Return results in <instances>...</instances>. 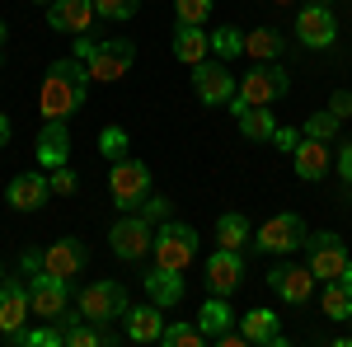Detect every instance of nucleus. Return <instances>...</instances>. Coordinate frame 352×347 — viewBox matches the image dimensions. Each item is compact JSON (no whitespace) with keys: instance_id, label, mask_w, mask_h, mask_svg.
I'll return each instance as SVG.
<instances>
[{"instance_id":"40","label":"nucleus","mask_w":352,"mask_h":347,"mask_svg":"<svg viewBox=\"0 0 352 347\" xmlns=\"http://www.w3.org/2000/svg\"><path fill=\"white\" fill-rule=\"evenodd\" d=\"M272 141H277V150H287V155H292V150L300 146V132H292V127H277V136H272Z\"/></svg>"},{"instance_id":"26","label":"nucleus","mask_w":352,"mask_h":347,"mask_svg":"<svg viewBox=\"0 0 352 347\" xmlns=\"http://www.w3.org/2000/svg\"><path fill=\"white\" fill-rule=\"evenodd\" d=\"M282 47H287V43H282V33H277V28H249V33H244V56H254V61H277V56H282Z\"/></svg>"},{"instance_id":"25","label":"nucleus","mask_w":352,"mask_h":347,"mask_svg":"<svg viewBox=\"0 0 352 347\" xmlns=\"http://www.w3.org/2000/svg\"><path fill=\"white\" fill-rule=\"evenodd\" d=\"M207 52H212V33H202V24H179V33H174V56L184 66H197V61H207Z\"/></svg>"},{"instance_id":"43","label":"nucleus","mask_w":352,"mask_h":347,"mask_svg":"<svg viewBox=\"0 0 352 347\" xmlns=\"http://www.w3.org/2000/svg\"><path fill=\"white\" fill-rule=\"evenodd\" d=\"M343 282H352V263H348V267H343Z\"/></svg>"},{"instance_id":"17","label":"nucleus","mask_w":352,"mask_h":347,"mask_svg":"<svg viewBox=\"0 0 352 347\" xmlns=\"http://www.w3.org/2000/svg\"><path fill=\"white\" fill-rule=\"evenodd\" d=\"M33 315V300H28V287L24 282H5L0 277V333L10 338V333H19Z\"/></svg>"},{"instance_id":"28","label":"nucleus","mask_w":352,"mask_h":347,"mask_svg":"<svg viewBox=\"0 0 352 347\" xmlns=\"http://www.w3.org/2000/svg\"><path fill=\"white\" fill-rule=\"evenodd\" d=\"M320 305H324L329 320H352V282H343V277L324 282V291H320Z\"/></svg>"},{"instance_id":"4","label":"nucleus","mask_w":352,"mask_h":347,"mask_svg":"<svg viewBox=\"0 0 352 347\" xmlns=\"http://www.w3.org/2000/svg\"><path fill=\"white\" fill-rule=\"evenodd\" d=\"M109 192L122 212H141V202L151 197V169L141 160H113L109 169Z\"/></svg>"},{"instance_id":"7","label":"nucleus","mask_w":352,"mask_h":347,"mask_svg":"<svg viewBox=\"0 0 352 347\" xmlns=\"http://www.w3.org/2000/svg\"><path fill=\"white\" fill-rule=\"evenodd\" d=\"M192 89H197V99H202L207 108H226L235 94H240V85H235L230 66H226L221 56H207V61L192 66Z\"/></svg>"},{"instance_id":"16","label":"nucleus","mask_w":352,"mask_h":347,"mask_svg":"<svg viewBox=\"0 0 352 347\" xmlns=\"http://www.w3.org/2000/svg\"><path fill=\"white\" fill-rule=\"evenodd\" d=\"M240 282H244V258H240V249H217V254L207 258V287H212V295L240 291Z\"/></svg>"},{"instance_id":"45","label":"nucleus","mask_w":352,"mask_h":347,"mask_svg":"<svg viewBox=\"0 0 352 347\" xmlns=\"http://www.w3.org/2000/svg\"><path fill=\"white\" fill-rule=\"evenodd\" d=\"M305 5H333V0H305Z\"/></svg>"},{"instance_id":"2","label":"nucleus","mask_w":352,"mask_h":347,"mask_svg":"<svg viewBox=\"0 0 352 347\" xmlns=\"http://www.w3.org/2000/svg\"><path fill=\"white\" fill-rule=\"evenodd\" d=\"M305 258H310V272L320 277V282H333V277H343V267L352 263L348 244H343V235H333V230H315V235H305Z\"/></svg>"},{"instance_id":"5","label":"nucleus","mask_w":352,"mask_h":347,"mask_svg":"<svg viewBox=\"0 0 352 347\" xmlns=\"http://www.w3.org/2000/svg\"><path fill=\"white\" fill-rule=\"evenodd\" d=\"M109 240H113V254H118L122 263H141V258L155 249V225L141 212H122V221L109 230Z\"/></svg>"},{"instance_id":"44","label":"nucleus","mask_w":352,"mask_h":347,"mask_svg":"<svg viewBox=\"0 0 352 347\" xmlns=\"http://www.w3.org/2000/svg\"><path fill=\"white\" fill-rule=\"evenodd\" d=\"M0 47H5V19H0Z\"/></svg>"},{"instance_id":"41","label":"nucleus","mask_w":352,"mask_h":347,"mask_svg":"<svg viewBox=\"0 0 352 347\" xmlns=\"http://www.w3.org/2000/svg\"><path fill=\"white\" fill-rule=\"evenodd\" d=\"M19 267H24L28 277H38V272H43L47 263H43V254H38V249H24V258H19Z\"/></svg>"},{"instance_id":"49","label":"nucleus","mask_w":352,"mask_h":347,"mask_svg":"<svg viewBox=\"0 0 352 347\" xmlns=\"http://www.w3.org/2000/svg\"><path fill=\"white\" fill-rule=\"evenodd\" d=\"M0 61H5V56H0Z\"/></svg>"},{"instance_id":"47","label":"nucleus","mask_w":352,"mask_h":347,"mask_svg":"<svg viewBox=\"0 0 352 347\" xmlns=\"http://www.w3.org/2000/svg\"><path fill=\"white\" fill-rule=\"evenodd\" d=\"M272 5H287V0H272Z\"/></svg>"},{"instance_id":"30","label":"nucleus","mask_w":352,"mask_h":347,"mask_svg":"<svg viewBox=\"0 0 352 347\" xmlns=\"http://www.w3.org/2000/svg\"><path fill=\"white\" fill-rule=\"evenodd\" d=\"M160 343L164 347H202V343H207V333H202L197 324H164Z\"/></svg>"},{"instance_id":"12","label":"nucleus","mask_w":352,"mask_h":347,"mask_svg":"<svg viewBox=\"0 0 352 347\" xmlns=\"http://www.w3.org/2000/svg\"><path fill=\"white\" fill-rule=\"evenodd\" d=\"M296 43L305 52H324L338 43V19H333L329 5H305L296 14Z\"/></svg>"},{"instance_id":"15","label":"nucleus","mask_w":352,"mask_h":347,"mask_svg":"<svg viewBox=\"0 0 352 347\" xmlns=\"http://www.w3.org/2000/svg\"><path fill=\"white\" fill-rule=\"evenodd\" d=\"M315 272L310 267H272L268 272V287L277 291V300H287V305H305L310 295H315Z\"/></svg>"},{"instance_id":"29","label":"nucleus","mask_w":352,"mask_h":347,"mask_svg":"<svg viewBox=\"0 0 352 347\" xmlns=\"http://www.w3.org/2000/svg\"><path fill=\"white\" fill-rule=\"evenodd\" d=\"M249 240H254V230H249L244 212H226L217 221V249H244Z\"/></svg>"},{"instance_id":"19","label":"nucleus","mask_w":352,"mask_h":347,"mask_svg":"<svg viewBox=\"0 0 352 347\" xmlns=\"http://www.w3.org/2000/svg\"><path fill=\"white\" fill-rule=\"evenodd\" d=\"M89 19H99L94 0H52L47 5V28L52 33H89Z\"/></svg>"},{"instance_id":"48","label":"nucleus","mask_w":352,"mask_h":347,"mask_svg":"<svg viewBox=\"0 0 352 347\" xmlns=\"http://www.w3.org/2000/svg\"><path fill=\"white\" fill-rule=\"evenodd\" d=\"M38 5H52V0H38Z\"/></svg>"},{"instance_id":"18","label":"nucleus","mask_w":352,"mask_h":347,"mask_svg":"<svg viewBox=\"0 0 352 347\" xmlns=\"http://www.w3.org/2000/svg\"><path fill=\"white\" fill-rule=\"evenodd\" d=\"M292 164H296V179H305V183H320L329 169H333L329 141H320V136H300V146L292 150Z\"/></svg>"},{"instance_id":"27","label":"nucleus","mask_w":352,"mask_h":347,"mask_svg":"<svg viewBox=\"0 0 352 347\" xmlns=\"http://www.w3.org/2000/svg\"><path fill=\"white\" fill-rule=\"evenodd\" d=\"M230 324H235V315H230L226 295H212V300H207V305L197 310V328H202V333H207L212 343H217V338L226 333V328H230Z\"/></svg>"},{"instance_id":"11","label":"nucleus","mask_w":352,"mask_h":347,"mask_svg":"<svg viewBox=\"0 0 352 347\" xmlns=\"http://www.w3.org/2000/svg\"><path fill=\"white\" fill-rule=\"evenodd\" d=\"M305 235H310L305 221H300L296 212H282L254 235V249H258V254H296L300 244H305Z\"/></svg>"},{"instance_id":"22","label":"nucleus","mask_w":352,"mask_h":347,"mask_svg":"<svg viewBox=\"0 0 352 347\" xmlns=\"http://www.w3.org/2000/svg\"><path fill=\"white\" fill-rule=\"evenodd\" d=\"M33 155H38V164H43V169H61V164L71 160V132H66L61 122H47V127H38Z\"/></svg>"},{"instance_id":"50","label":"nucleus","mask_w":352,"mask_h":347,"mask_svg":"<svg viewBox=\"0 0 352 347\" xmlns=\"http://www.w3.org/2000/svg\"><path fill=\"white\" fill-rule=\"evenodd\" d=\"M0 277H5V272H0Z\"/></svg>"},{"instance_id":"21","label":"nucleus","mask_w":352,"mask_h":347,"mask_svg":"<svg viewBox=\"0 0 352 347\" xmlns=\"http://www.w3.org/2000/svg\"><path fill=\"white\" fill-rule=\"evenodd\" d=\"M127 338L132 343H160L164 333V305H155V300H146V305H127Z\"/></svg>"},{"instance_id":"3","label":"nucleus","mask_w":352,"mask_h":347,"mask_svg":"<svg viewBox=\"0 0 352 347\" xmlns=\"http://www.w3.org/2000/svg\"><path fill=\"white\" fill-rule=\"evenodd\" d=\"M197 249H202V244H197V230H192V225H184V221H160V225H155V249H151L155 263L184 272V267L197 258Z\"/></svg>"},{"instance_id":"31","label":"nucleus","mask_w":352,"mask_h":347,"mask_svg":"<svg viewBox=\"0 0 352 347\" xmlns=\"http://www.w3.org/2000/svg\"><path fill=\"white\" fill-rule=\"evenodd\" d=\"M212 52H217L221 61H235V56L244 52V33H240V28H230V24L217 28V33H212Z\"/></svg>"},{"instance_id":"38","label":"nucleus","mask_w":352,"mask_h":347,"mask_svg":"<svg viewBox=\"0 0 352 347\" xmlns=\"http://www.w3.org/2000/svg\"><path fill=\"white\" fill-rule=\"evenodd\" d=\"M333 169H338V179L352 188V141H343V146H338V155H333Z\"/></svg>"},{"instance_id":"34","label":"nucleus","mask_w":352,"mask_h":347,"mask_svg":"<svg viewBox=\"0 0 352 347\" xmlns=\"http://www.w3.org/2000/svg\"><path fill=\"white\" fill-rule=\"evenodd\" d=\"M174 14H179V24H207L212 0H174Z\"/></svg>"},{"instance_id":"33","label":"nucleus","mask_w":352,"mask_h":347,"mask_svg":"<svg viewBox=\"0 0 352 347\" xmlns=\"http://www.w3.org/2000/svg\"><path fill=\"white\" fill-rule=\"evenodd\" d=\"M300 136H320V141H333V136H338V117H333V113H310V117H305V132Z\"/></svg>"},{"instance_id":"14","label":"nucleus","mask_w":352,"mask_h":347,"mask_svg":"<svg viewBox=\"0 0 352 347\" xmlns=\"http://www.w3.org/2000/svg\"><path fill=\"white\" fill-rule=\"evenodd\" d=\"M43 263H47V272L76 282V277H85V267H89V249H85V240H52L43 249Z\"/></svg>"},{"instance_id":"8","label":"nucleus","mask_w":352,"mask_h":347,"mask_svg":"<svg viewBox=\"0 0 352 347\" xmlns=\"http://www.w3.org/2000/svg\"><path fill=\"white\" fill-rule=\"evenodd\" d=\"M28 300H33V315H38V320L56 324V315L71 310V282L43 267L38 277H28Z\"/></svg>"},{"instance_id":"24","label":"nucleus","mask_w":352,"mask_h":347,"mask_svg":"<svg viewBox=\"0 0 352 347\" xmlns=\"http://www.w3.org/2000/svg\"><path fill=\"white\" fill-rule=\"evenodd\" d=\"M240 328H244V338L254 347H282L287 338H282V324H277V315H272L268 305H258V310H249L240 320Z\"/></svg>"},{"instance_id":"1","label":"nucleus","mask_w":352,"mask_h":347,"mask_svg":"<svg viewBox=\"0 0 352 347\" xmlns=\"http://www.w3.org/2000/svg\"><path fill=\"white\" fill-rule=\"evenodd\" d=\"M85 94H89V71H85V61L80 56H56L52 66H47L43 94H38L43 122H66L71 113H80Z\"/></svg>"},{"instance_id":"9","label":"nucleus","mask_w":352,"mask_h":347,"mask_svg":"<svg viewBox=\"0 0 352 347\" xmlns=\"http://www.w3.org/2000/svg\"><path fill=\"white\" fill-rule=\"evenodd\" d=\"M292 89V80H287V71L277 66V61H258V66H249L240 80V99L244 104H277L282 94Z\"/></svg>"},{"instance_id":"6","label":"nucleus","mask_w":352,"mask_h":347,"mask_svg":"<svg viewBox=\"0 0 352 347\" xmlns=\"http://www.w3.org/2000/svg\"><path fill=\"white\" fill-rule=\"evenodd\" d=\"M132 61H136V47L127 38H104V43H94V52L85 56V71H89V80L109 85V80H122L132 71Z\"/></svg>"},{"instance_id":"39","label":"nucleus","mask_w":352,"mask_h":347,"mask_svg":"<svg viewBox=\"0 0 352 347\" xmlns=\"http://www.w3.org/2000/svg\"><path fill=\"white\" fill-rule=\"evenodd\" d=\"M329 113H333L338 122H343V117H352V89H338V94L329 99Z\"/></svg>"},{"instance_id":"20","label":"nucleus","mask_w":352,"mask_h":347,"mask_svg":"<svg viewBox=\"0 0 352 347\" xmlns=\"http://www.w3.org/2000/svg\"><path fill=\"white\" fill-rule=\"evenodd\" d=\"M226 108L235 113V127H240L249 141H272V136H277V117H272L263 104H244L240 94H235Z\"/></svg>"},{"instance_id":"46","label":"nucleus","mask_w":352,"mask_h":347,"mask_svg":"<svg viewBox=\"0 0 352 347\" xmlns=\"http://www.w3.org/2000/svg\"><path fill=\"white\" fill-rule=\"evenodd\" d=\"M338 343H343V347H352V333H348V338H338Z\"/></svg>"},{"instance_id":"36","label":"nucleus","mask_w":352,"mask_h":347,"mask_svg":"<svg viewBox=\"0 0 352 347\" xmlns=\"http://www.w3.org/2000/svg\"><path fill=\"white\" fill-rule=\"evenodd\" d=\"M169 212H174V202H169V197H146V202H141V216H146L151 225L169 221Z\"/></svg>"},{"instance_id":"32","label":"nucleus","mask_w":352,"mask_h":347,"mask_svg":"<svg viewBox=\"0 0 352 347\" xmlns=\"http://www.w3.org/2000/svg\"><path fill=\"white\" fill-rule=\"evenodd\" d=\"M99 155L104 160H127V127H104V136H99Z\"/></svg>"},{"instance_id":"35","label":"nucleus","mask_w":352,"mask_h":347,"mask_svg":"<svg viewBox=\"0 0 352 347\" xmlns=\"http://www.w3.org/2000/svg\"><path fill=\"white\" fill-rule=\"evenodd\" d=\"M94 10H99V19H132L136 10H141V0H94Z\"/></svg>"},{"instance_id":"10","label":"nucleus","mask_w":352,"mask_h":347,"mask_svg":"<svg viewBox=\"0 0 352 347\" xmlns=\"http://www.w3.org/2000/svg\"><path fill=\"white\" fill-rule=\"evenodd\" d=\"M80 315L94 324H109L127 315V287L122 282H89L80 291Z\"/></svg>"},{"instance_id":"23","label":"nucleus","mask_w":352,"mask_h":347,"mask_svg":"<svg viewBox=\"0 0 352 347\" xmlns=\"http://www.w3.org/2000/svg\"><path fill=\"white\" fill-rule=\"evenodd\" d=\"M141 282H146V295H151L155 305H164V310L184 300V272H179V267L155 263L151 272H146V277H141Z\"/></svg>"},{"instance_id":"37","label":"nucleus","mask_w":352,"mask_h":347,"mask_svg":"<svg viewBox=\"0 0 352 347\" xmlns=\"http://www.w3.org/2000/svg\"><path fill=\"white\" fill-rule=\"evenodd\" d=\"M47 179H52V192H61V197H71V192H76V169H71V164H61V169H52V174H47Z\"/></svg>"},{"instance_id":"42","label":"nucleus","mask_w":352,"mask_h":347,"mask_svg":"<svg viewBox=\"0 0 352 347\" xmlns=\"http://www.w3.org/2000/svg\"><path fill=\"white\" fill-rule=\"evenodd\" d=\"M10 132H14V127H10V117H5V113H0V146H5V141H10Z\"/></svg>"},{"instance_id":"13","label":"nucleus","mask_w":352,"mask_h":347,"mask_svg":"<svg viewBox=\"0 0 352 347\" xmlns=\"http://www.w3.org/2000/svg\"><path fill=\"white\" fill-rule=\"evenodd\" d=\"M47 197H52V179L43 169H24V174H14L10 188H5V202L14 212H38V207H47Z\"/></svg>"}]
</instances>
